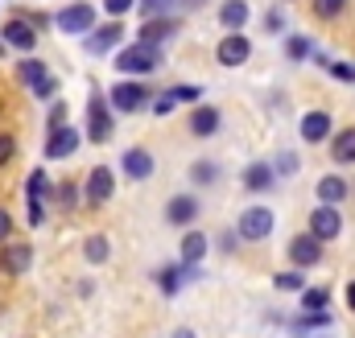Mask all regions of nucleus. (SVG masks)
<instances>
[{"label": "nucleus", "mask_w": 355, "mask_h": 338, "mask_svg": "<svg viewBox=\"0 0 355 338\" xmlns=\"http://www.w3.org/2000/svg\"><path fill=\"white\" fill-rule=\"evenodd\" d=\"M103 8L112 12V21H120V12H128V8H132V0H103Z\"/></svg>", "instance_id": "40"}, {"label": "nucleus", "mask_w": 355, "mask_h": 338, "mask_svg": "<svg viewBox=\"0 0 355 338\" xmlns=\"http://www.w3.org/2000/svg\"><path fill=\"white\" fill-rule=\"evenodd\" d=\"M248 54H252V42H248L244 33H227V37L215 46L219 66H244V62H248Z\"/></svg>", "instance_id": "5"}, {"label": "nucleus", "mask_w": 355, "mask_h": 338, "mask_svg": "<svg viewBox=\"0 0 355 338\" xmlns=\"http://www.w3.org/2000/svg\"><path fill=\"white\" fill-rule=\"evenodd\" d=\"M327 136H331V116H327V112H310V116H302V141L318 145V141H327Z\"/></svg>", "instance_id": "18"}, {"label": "nucleus", "mask_w": 355, "mask_h": 338, "mask_svg": "<svg viewBox=\"0 0 355 338\" xmlns=\"http://www.w3.org/2000/svg\"><path fill=\"white\" fill-rule=\"evenodd\" d=\"M318 198H322L327 206L343 202V198H347V181H343V177H318Z\"/></svg>", "instance_id": "25"}, {"label": "nucleus", "mask_w": 355, "mask_h": 338, "mask_svg": "<svg viewBox=\"0 0 355 338\" xmlns=\"http://www.w3.org/2000/svg\"><path fill=\"white\" fill-rule=\"evenodd\" d=\"M107 252H112V248H107V240H103V235H91L87 248H83V256H87L91 264H103V260H107Z\"/></svg>", "instance_id": "30"}, {"label": "nucleus", "mask_w": 355, "mask_h": 338, "mask_svg": "<svg viewBox=\"0 0 355 338\" xmlns=\"http://www.w3.org/2000/svg\"><path fill=\"white\" fill-rule=\"evenodd\" d=\"M178 103H182V99H178V91H166V95H162V99L153 103V116H170Z\"/></svg>", "instance_id": "34"}, {"label": "nucleus", "mask_w": 355, "mask_h": 338, "mask_svg": "<svg viewBox=\"0 0 355 338\" xmlns=\"http://www.w3.org/2000/svg\"><path fill=\"white\" fill-rule=\"evenodd\" d=\"M194 276H198V264H170V268L157 272V285H162V293L174 297L178 289H182L186 281H194Z\"/></svg>", "instance_id": "15"}, {"label": "nucleus", "mask_w": 355, "mask_h": 338, "mask_svg": "<svg viewBox=\"0 0 355 338\" xmlns=\"http://www.w3.org/2000/svg\"><path fill=\"white\" fill-rule=\"evenodd\" d=\"M331 75H335L339 83H355V66H352V62H335V66H331Z\"/></svg>", "instance_id": "38"}, {"label": "nucleus", "mask_w": 355, "mask_h": 338, "mask_svg": "<svg viewBox=\"0 0 355 338\" xmlns=\"http://www.w3.org/2000/svg\"><path fill=\"white\" fill-rule=\"evenodd\" d=\"M17 79H25L29 83V91L37 95V99H46V95H54V87H58V79L46 71V62H37V58H25L21 66H17Z\"/></svg>", "instance_id": "4"}, {"label": "nucleus", "mask_w": 355, "mask_h": 338, "mask_svg": "<svg viewBox=\"0 0 355 338\" xmlns=\"http://www.w3.org/2000/svg\"><path fill=\"white\" fill-rule=\"evenodd\" d=\"M272 211L268 206H248L244 215H240V223H236V235L240 240H248V244H257V240H265L268 231H272Z\"/></svg>", "instance_id": "3"}, {"label": "nucleus", "mask_w": 355, "mask_h": 338, "mask_svg": "<svg viewBox=\"0 0 355 338\" xmlns=\"http://www.w3.org/2000/svg\"><path fill=\"white\" fill-rule=\"evenodd\" d=\"M157 66H162V54L149 50V46H128V50L116 54V71L120 75H149Z\"/></svg>", "instance_id": "1"}, {"label": "nucleus", "mask_w": 355, "mask_h": 338, "mask_svg": "<svg viewBox=\"0 0 355 338\" xmlns=\"http://www.w3.org/2000/svg\"><path fill=\"white\" fill-rule=\"evenodd\" d=\"M87 141H95V145L112 141V112H107V99L99 91H91V103H87Z\"/></svg>", "instance_id": "2"}, {"label": "nucleus", "mask_w": 355, "mask_h": 338, "mask_svg": "<svg viewBox=\"0 0 355 338\" xmlns=\"http://www.w3.org/2000/svg\"><path fill=\"white\" fill-rule=\"evenodd\" d=\"M42 194H46V173L33 169V173H29V223H33V227H42V219H46V202H42Z\"/></svg>", "instance_id": "16"}, {"label": "nucleus", "mask_w": 355, "mask_h": 338, "mask_svg": "<svg viewBox=\"0 0 355 338\" xmlns=\"http://www.w3.org/2000/svg\"><path fill=\"white\" fill-rule=\"evenodd\" d=\"M166 219H170L174 227L194 223V219H198V198H190V194H178V198H170V206H166Z\"/></svg>", "instance_id": "17"}, {"label": "nucleus", "mask_w": 355, "mask_h": 338, "mask_svg": "<svg viewBox=\"0 0 355 338\" xmlns=\"http://www.w3.org/2000/svg\"><path fill=\"white\" fill-rule=\"evenodd\" d=\"M79 128H58V132H46V161H62L79 149Z\"/></svg>", "instance_id": "9"}, {"label": "nucleus", "mask_w": 355, "mask_h": 338, "mask_svg": "<svg viewBox=\"0 0 355 338\" xmlns=\"http://www.w3.org/2000/svg\"><path fill=\"white\" fill-rule=\"evenodd\" d=\"M327 301H331V293H327V289H310V285L302 289V310H306V314H322V310H327Z\"/></svg>", "instance_id": "27"}, {"label": "nucleus", "mask_w": 355, "mask_h": 338, "mask_svg": "<svg viewBox=\"0 0 355 338\" xmlns=\"http://www.w3.org/2000/svg\"><path fill=\"white\" fill-rule=\"evenodd\" d=\"M124 173H128V177H137V181L153 177V157H149L145 149H128V153H124Z\"/></svg>", "instance_id": "21"}, {"label": "nucleus", "mask_w": 355, "mask_h": 338, "mask_svg": "<svg viewBox=\"0 0 355 338\" xmlns=\"http://www.w3.org/2000/svg\"><path fill=\"white\" fill-rule=\"evenodd\" d=\"M272 177H277V169L268 166V161H257V166L244 169V186H248V190H268Z\"/></svg>", "instance_id": "23"}, {"label": "nucleus", "mask_w": 355, "mask_h": 338, "mask_svg": "<svg viewBox=\"0 0 355 338\" xmlns=\"http://www.w3.org/2000/svg\"><path fill=\"white\" fill-rule=\"evenodd\" d=\"M12 153H17V141H12L8 132H0V166H8V161H12Z\"/></svg>", "instance_id": "37"}, {"label": "nucleus", "mask_w": 355, "mask_h": 338, "mask_svg": "<svg viewBox=\"0 0 355 338\" xmlns=\"http://www.w3.org/2000/svg\"><path fill=\"white\" fill-rule=\"evenodd\" d=\"M343 8H347V0H314V12H318L322 21H335Z\"/></svg>", "instance_id": "32"}, {"label": "nucleus", "mask_w": 355, "mask_h": 338, "mask_svg": "<svg viewBox=\"0 0 355 338\" xmlns=\"http://www.w3.org/2000/svg\"><path fill=\"white\" fill-rule=\"evenodd\" d=\"M54 25H58L62 33H91L95 8H91V4H71V8H62V12L54 17Z\"/></svg>", "instance_id": "7"}, {"label": "nucleus", "mask_w": 355, "mask_h": 338, "mask_svg": "<svg viewBox=\"0 0 355 338\" xmlns=\"http://www.w3.org/2000/svg\"><path fill=\"white\" fill-rule=\"evenodd\" d=\"M272 281H277V289H285V293H302V289H306V276H302V272H277Z\"/></svg>", "instance_id": "31"}, {"label": "nucleus", "mask_w": 355, "mask_h": 338, "mask_svg": "<svg viewBox=\"0 0 355 338\" xmlns=\"http://www.w3.org/2000/svg\"><path fill=\"white\" fill-rule=\"evenodd\" d=\"M12 235V219H8V211H0V244Z\"/></svg>", "instance_id": "41"}, {"label": "nucleus", "mask_w": 355, "mask_h": 338, "mask_svg": "<svg viewBox=\"0 0 355 338\" xmlns=\"http://www.w3.org/2000/svg\"><path fill=\"white\" fill-rule=\"evenodd\" d=\"M202 256H207V235L190 231V235L182 240V264H198Z\"/></svg>", "instance_id": "26"}, {"label": "nucleus", "mask_w": 355, "mask_h": 338, "mask_svg": "<svg viewBox=\"0 0 355 338\" xmlns=\"http://www.w3.org/2000/svg\"><path fill=\"white\" fill-rule=\"evenodd\" d=\"M285 50H289V58H297V62H302V58H310L314 42H306V37H289V42H285Z\"/></svg>", "instance_id": "33"}, {"label": "nucleus", "mask_w": 355, "mask_h": 338, "mask_svg": "<svg viewBox=\"0 0 355 338\" xmlns=\"http://www.w3.org/2000/svg\"><path fill=\"white\" fill-rule=\"evenodd\" d=\"M215 128H219V112L207 107V103H198V107L190 112V132H194V136H211Z\"/></svg>", "instance_id": "20"}, {"label": "nucleus", "mask_w": 355, "mask_h": 338, "mask_svg": "<svg viewBox=\"0 0 355 338\" xmlns=\"http://www.w3.org/2000/svg\"><path fill=\"white\" fill-rule=\"evenodd\" d=\"M178 0H141V17L145 21H157V17H170Z\"/></svg>", "instance_id": "28"}, {"label": "nucleus", "mask_w": 355, "mask_h": 338, "mask_svg": "<svg viewBox=\"0 0 355 338\" xmlns=\"http://www.w3.org/2000/svg\"><path fill=\"white\" fill-rule=\"evenodd\" d=\"M347 305L355 310V285H347Z\"/></svg>", "instance_id": "42"}, {"label": "nucleus", "mask_w": 355, "mask_h": 338, "mask_svg": "<svg viewBox=\"0 0 355 338\" xmlns=\"http://www.w3.org/2000/svg\"><path fill=\"white\" fill-rule=\"evenodd\" d=\"M339 231H343V215H339L335 206L322 202L318 211H310V235H318V240L327 244V240H335Z\"/></svg>", "instance_id": "6"}, {"label": "nucleus", "mask_w": 355, "mask_h": 338, "mask_svg": "<svg viewBox=\"0 0 355 338\" xmlns=\"http://www.w3.org/2000/svg\"><path fill=\"white\" fill-rule=\"evenodd\" d=\"M331 157H335L339 166H352V161H355V128H343V132L335 136V145H331Z\"/></svg>", "instance_id": "24"}, {"label": "nucleus", "mask_w": 355, "mask_h": 338, "mask_svg": "<svg viewBox=\"0 0 355 338\" xmlns=\"http://www.w3.org/2000/svg\"><path fill=\"white\" fill-rule=\"evenodd\" d=\"M174 338H194V330H178V335Z\"/></svg>", "instance_id": "43"}, {"label": "nucleus", "mask_w": 355, "mask_h": 338, "mask_svg": "<svg viewBox=\"0 0 355 338\" xmlns=\"http://www.w3.org/2000/svg\"><path fill=\"white\" fill-rule=\"evenodd\" d=\"M112 190H116L112 169H107V166H95L87 173V202H91V206H103V202L112 198Z\"/></svg>", "instance_id": "13"}, {"label": "nucleus", "mask_w": 355, "mask_h": 338, "mask_svg": "<svg viewBox=\"0 0 355 338\" xmlns=\"http://www.w3.org/2000/svg\"><path fill=\"white\" fill-rule=\"evenodd\" d=\"M178 33V17H157V21H145L141 25V33H137V42L141 46H149V50H157L162 42H170Z\"/></svg>", "instance_id": "10"}, {"label": "nucleus", "mask_w": 355, "mask_h": 338, "mask_svg": "<svg viewBox=\"0 0 355 338\" xmlns=\"http://www.w3.org/2000/svg\"><path fill=\"white\" fill-rule=\"evenodd\" d=\"M289 260L302 264V268L318 264V260H322V240H318V235H293V240H289Z\"/></svg>", "instance_id": "12"}, {"label": "nucleus", "mask_w": 355, "mask_h": 338, "mask_svg": "<svg viewBox=\"0 0 355 338\" xmlns=\"http://www.w3.org/2000/svg\"><path fill=\"white\" fill-rule=\"evenodd\" d=\"M215 177H219V166L215 161H194L190 166V181H198V186H211Z\"/></svg>", "instance_id": "29"}, {"label": "nucleus", "mask_w": 355, "mask_h": 338, "mask_svg": "<svg viewBox=\"0 0 355 338\" xmlns=\"http://www.w3.org/2000/svg\"><path fill=\"white\" fill-rule=\"evenodd\" d=\"M29 260H33L29 244H8V248L0 252V268H4V272H12V276H21V272L29 268Z\"/></svg>", "instance_id": "19"}, {"label": "nucleus", "mask_w": 355, "mask_h": 338, "mask_svg": "<svg viewBox=\"0 0 355 338\" xmlns=\"http://www.w3.org/2000/svg\"><path fill=\"white\" fill-rule=\"evenodd\" d=\"M277 173H281V177H285V173H293V169H297V157H293V153H281V157H277Z\"/></svg>", "instance_id": "39"}, {"label": "nucleus", "mask_w": 355, "mask_h": 338, "mask_svg": "<svg viewBox=\"0 0 355 338\" xmlns=\"http://www.w3.org/2000/svg\"><path fill=\"white\" fill-rule=\"evenodd\" d=\"M12 50H33L37 46V29L25 21V17H8V25H4V33H0Z\"/></svg>", "instance_id": "11"}, {"label": "nucleus", "mask_w": 355, "mask_h": 338, "mask_svg": "<svg viewBox=\"0 0 355 338\" xmlns=\"http://www.w3.org/2000/svg\"><path fill=\"white\" fill-rule=\"evenodd\" d=\"M219 21H223L232 33H240V29L248 25V4H244V0H223V8H219Z\"/></svg>", "instance_id": "22"}, {"label": "nucleus", "mask_w": 355, "mask_h": 338, "mask_svg": "<svg viewBox=\"0 0 355 338\" xmlns=\"http://www.w3.org/2000/svg\"><path fill=\"white\" fill-rule=\"evenodd\" d=\"M310 326H331V314L322 310V314H302L297 318V330H310Z\"/></svg>", "instance_id": "36"}, {"label": "nucleus", "mask_w": 355, "mask_h": 338, "mask_svg": "<svg viewBox=\"0 0 355 338\" xmlns=\"http://www.w3.org/2000/svg\"><path fill=\"white\" fill-rule=\"evenodd\" d=\"M149 103V87L145 83H116L112 87V107L116 112H141Z\"/></svg>", "instance_id": "8"}, {"label": "nucleus", "mask_w": 355, "mask_h": 338, "mask_svg": "<svg viewBox=\"0 0 355 338\" xmlns=\"http://www.w3.org/2000/svg\"><path fill=\"white\" fill-rule=\"evenodd\" d=\"M67 103H50V132H58V128H67Z\"/></svg>", "instance_id": "35"}, {"label": "nucleus", "mask_w": 355, "mask_h": 338, "mask_svg": "<svg viewBox=\"0 0 355 338\" xmlns=\"http://www.w3.org/2000/svg\"><path fill=\"white\" fill-rule=\"evenodd\" d=\"M120 42H124V25H120V21H107V25L91 29L87 50H91V54H107V50H112V46H120Z\"/></svg>", "instance_id": "14"}]
</instances>
